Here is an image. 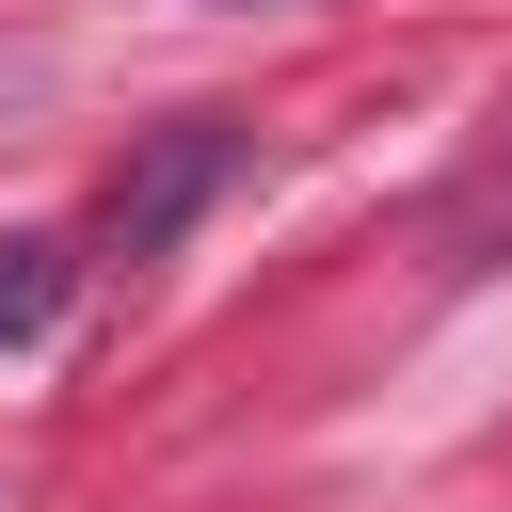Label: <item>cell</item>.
<instances>
[{
    "mask_svg": "<svg viewBox=\"0 0 512 512\" xmlns=\"http://www.w3.org/2000/svg\"><path fill=\"white\" fill-rule=\"evenodd\" d=\"M224 176H240V128H224V112H176V128L144 144V176H112V256H176V224H192Z\"/></svg>",
    "mask_w": 512,
    "mask_h": 512,
    "instance_id": "1",
    "label": "cell"
},
{
    "mask_svg": "<svg viewBox=\"0 0 512 512\" xmlns=\"http://www.w3.org/2000/svg\"><path fill=\"white\" fill-rule=\"evenodd\" d=\"M64 288H80V256H64V240H0V352H16V336H48V320H64Z\"/></svg>",
    "mask_w": 512,
    "mask_h": 512,
    "instance_id": "2",
    "label": "cell"
}]
</instances>
